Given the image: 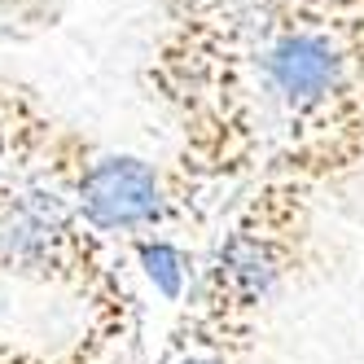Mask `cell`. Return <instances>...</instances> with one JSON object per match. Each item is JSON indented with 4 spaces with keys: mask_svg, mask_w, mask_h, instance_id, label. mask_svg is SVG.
<instances>
[{
    "mask_svg": "<svg viewBox=\"0 0 364 364\" xmlns=\"http://www.w3.org/2000/svg\"><path fill=\"white\" fill-rule=\"evenodd\" d=\"M268 110L259 176L325 198L364 171V14L347 0H250Z\"/></svg>",
    "mask_w": 364,
    "mask_h": 364,
    "instance_id": "cell-1",
    "label": "cell"
},
{
    "mask_svg": "<svg viewBox=\"0 0 364 364\" xmlns=\"http://www.w3.org/2000/svg\"><path fill=\"white\" fill-rule=\"evenodd\" d=\"M141 88L176 132L171 163L206 193L246 189L259 176L268 127L250 0H159Z\"/></svg>",
    "mask_w": 364,
    "mask_h": 364,
    "instance_id": "cell-2",
    "label": "cell"
},
{
    "mask_svg": "<svg viewBox=\"0 0 364 364\" xmlns=\"http://www.w3.org/2000/svg\"><path fill=\"white\" fill-rule=\"evenodd\" d=\"M316 206L303 185L255 176L198 264L167 338L242 364L268 307L316 264Z\"/></svg>",
    "mask_w": 364,
    "mask_h": 364,
    "instance_id": "cell-3",
    "label": "cell"
},
{
    "mask_svg": "<svg viewBox=\"0 0 364 364\" xmlns=\"http://www.w3.org/2000/svg\"><path fill=\"white\" fill-rule=\"evenodd\" d=\"M0 277L80 299L84 338L106 355L132 364L141 351V294L127 250L40 180L0 176Z\"/></svg>",
    "mask_w": 364,
    "mask_h": 364,
    "instance_id": "cell-4",
    "label": "cell"
},
{
    "mask_svg": "<svg viewBox=\"0 0 364 364\" xmlns=\"http://www.w3.org/2000/svg\"><path fill=\"white\" fill-rule=\"evenodd\" d=\"M40 185L58 189L97 232L119 246L171 232H202L215 211V193H206L171 159L154 163L127 149H110L70 123L48 149Z\"/></svg>",
    "mask_w": 364,
    "mask_h": 364,
    "instance_id": "cell-5",
    "label": "cell"
},
{
    "mask_svg": "<svg viewBox=\"0 0 364 364\" xmlns=\"http://www.w3.org/2000/svg\"><path fill=\"white\" fill-rule=\"evenodd\" d=\"M62 127L66 119L48 110V101L31 84L0 75V176L40 180Z\"/></svg>",
    "mask_w": 364,
    "mask_h": 364,
    "instance_id": "cell-6",
    "label": "cell"
},
{
    "mask_svg": "<svg viewBox=\"0 0 364 364\" xmlns=\"http://www.w3.org/2000/svg\"><path fill=\"white\" fill-rule=\"evenodd\" d=\"M154 364H228V360L202 351V347H189V343H180V338H163L159 360H154Z\"/></svg>",
    "mask_w": 364,
    "mask_h": 364,
    "instance_id": "cell-7",
    "label": "cell"
}]
</instances>
